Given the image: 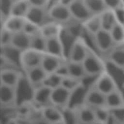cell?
<instances>
[{
	"label": "cell",
	"mask_w": 124,
	"mask_h": 124,
	"mask_svg": "<svg viewBox=\"0 0 124 124\" xmlns=\"http://www.w3.org/2000/svg\"><path fill=\"white\" fill-rule=\"evenodd\" d=\"M46 39L45 53L62 58H66L64 45L61 36Z\"/></svg>",
	"instance_id": "obj_11"
},
{
	"label": "cell",
	"mask_w": 124,
	"mask_h": 124,
	"mask_svg": "<svg viewBox=\"0 0 124 124\" xmlns=\"http://www.w3.org/2000/svg\"><path fill=\"white\" fill-rule=\"evenodd\" d=\"M93 87L105 95L118 89L114 78L107 70L96 78Z\"/></svg>",
	"instance_id": "obj_6"
},
{
	"label": "cell",
	"mask_w": 124,
	"mask_h": 124,
	"mask_svg": "<svg viewBox=\"0 0 124 124\" xmlns=\"http://www.w3.org/2000/svg\"><path fill=\"white\" fill-rule=\"evenodd\" d=\"M13 33L1 27L0 32L1 47L7 46L10 45Z\"/></svg>",
	"instance_id": "obj_34"
},
{
	"label": "cell",
	"mask_w": 124,
	"mask_h": 124,
	"mask_svg": "<svg viewBox=\"0 0 124 124\" xmlns=\"http://www.w3.org/2000/svg\"><path fill=\"white\" fill-rule=\"evenodd\" d=\"M82 103L93 108L106 107V95L92 87L85 93Z\"/></svg>",
	"instance_id": "obj_9"
},
{
	"label": "cell",
	"mask_w": 124,
	"mask_h": 124,
	"mask_svg": "<svg viewBox=\"0 0 124 124\" xmlns=\"http://www.w3.org/2000/svg\"><path fill=\"white\" fill-rule=\"evenodd\" d=\"M30 124H51L46 120L43 119L41 115L39 117L36 118L34 119L33 120L31 121Z\"/></svg>",
	"instance_id": "obj_40"
},
{
	"label": "cell",
	"mask_w": 124,
	"mask_h": 124,
	"mask_svg": "<svg viewBox=\"0 0 124 124\" xmlns=\"http://www.w3.org/2000/svg\"><path fill=\"white\" fill-rule=\"evenodd\" d=\"M108 9L115 11L124 7V0H104Z\"/></svg>",
	"instance_id": "obj_37"
},
{
	"label": "cell",
	"mask_w": 124,
	"mask_h": 124,
	"mask_svg": "<svg viewBox=\"0 0 124 124\" xmlns=\"http://www.w3.org/2000/svg\"><path fill=\"white\" fill-rule=\"evenodd\" d=\"M73 108L75 111L78 122L92 124L96 120L94 109L89 106L81 103Z\"/></svg>",
	"instance_id": "obj_15"
},
{
	"label": "cell",
	"mask_w": 124,
	"mask_h": 124,
	"mask_svg": "<svg viewBox=\"0 0 124 124\" xmlns=\"http://www.w3.org/2000/svg\"><path fill=\"white\" fill-rule=\"evenodd\" d=\"M23 74L17 69H3L0 71V84L16 87Z\"/></svg>",
	"instance_id": "obj_16"
},
{
	"label": "cell",
	"mask_w": 124,
	"mask_h": 124,
	"mask_svg": "<svg viewBox=\"0 0 124 124\" xmlns=\"http://www.w3.org/2000/svg\"><path fill=\"white\" fill-rule=\"evenodd\" d=\"M12 2H14V1H17V0H11Z\"/></svg>",
	"instance_id": "obj_46"
},
{
	"label": "cell",
	"mask_w": 124,
	"mask_h": 124,
	"mask_svg": "<svg viewBox=\"0 0 124 124\" xmlns=\"http://www.w3.org/2000/svg\"><path fill=\"white\" fill-rule=\"evenodd\" d=\"M114 12L118 22L124 25V7L115 10Z\"/></svg>",
	"instance_id": "obj_39"
},
{
	"label": "cell",
	"mask_w": 124,
	"mask_h": 124,
	"mask_svg": "<svg viewBox=\"0 0 124 124\" xmlns=\"http://www.w3.org/2000/svg\"><path fill=\"white\" fill-rule=\"evenodd\" d=\"M48 8L31 6L25 18L28 21L41 27L44 24L51 21L48 16Z\"/></svg>",
	"instance_id": "obj_8"
},
{
	"label": "cell",
	"mask_w": 124,
	"mask_h": 124,
	"mask_svg": "<svg viewBox=\"0 0 124 124\" xmlns=\"http://www.w3.org/2000/svg\"><path fill=\"white\" fill-rule=\"evenodd\" d=\"M93 109L95 112L96 120L108 124L111 118L109 109L106 107L98 108Z\"/></svg>",
	"instance_id": "obj_33"
},
{
	"label": "cell",
	"mask_w": 124,
	"mask_h": 124,
	"mask_svg": "<svg viewBox=\"0 0 124 124\" xmlns=\"http://www.w3.org/2000/svg\"><path fill=\"white\" fill-rule=\"evenodd\" d=\"M115 45H124V25L117 22L109 31Z\"/></svg>",
	"instance_id": "obj_30"
},
{
	"label": "cell",
	"mask_w": 124,
	"mask_h": 124,
	"mask_svg": "<svg viewBox=\"0 0 124 124\" xmlns=\"http://www.w3.org/2000/svg\"><path fill=\"white\" fill-rule=\"evenodd\" d=\"M92 38L96 49L104 54L110 51L116 46L110 32L102 29Z\"/></svg>",
	"instance_id": "obj_7"
},
{
	"label": "cell",
	"mask_w": 124,
	"mask_h": 124,
	"mask_svg": "<svg viewBox=\"0 0 124 124\" xmlns=\"http://www.w3.org/2000/svg\"><path fill=\"white\" fill-rule=\"evenodd\" d=\"M25 18L9 16L4 21L2 27L14 33L23 31L26 22Z\"/></svg>",
	"instance_id": "obj_21"
},
{
	"label": "cell",
	"mask_w": 124,
	"mask_h": 124,
	"mask_svg": "<svg viewBox=\"0 0 124 124\" xmlns=\"http://www.w3.org/2000/svg\"><path fill=\"white\" fill-rule=\"evenodd\" d=\"M66 60V58H62L44 53L40 65L47 74L54 73Z\"/></svg>",
	"instance_id": "obj_13"
},
{
	"label": "cell",
	"mask_w": 124,
	"mask_h": 124,
	"mask_svg": "<svg viewBox=\"0 0 124 124\" xmlns=\"http://www.w3.org/2000/svg\"><path fill=\"white\" fill-rule=\"evenodd\" d=\"M106 59L115 67L123 69L124 68V46H115L110 51L104 54Z\"/></svg>",
	"instance_id": "obj_18"
},
{
	"label": "cell",
	"mask_w": 124,
	"mask_h": 124,
	"mask_svg": "<svg viewBox=\"0 0 124 124\" xmlns=\"http://www.w3.org/2000/svg\"><path fill=\"white\" fill-rule=\"evenodd\" d=\"M73 19L83 23L93 16L83 0H76L69 7Z\"/></svg>",
	"instance_id": "obj_10"
},
{
	"label": "cell",
	"mask_w": 124,
	"mask_h": 124,
	"mask_svg": "<svg viewBox=\"0 0 124 124\" xmlns=\"http://www.w3.org/2000/svg\"><path fill=\"white\" fill-rule=\"evenodd\" d=\"M40 28L41 27L31 22L26 19L23 31L29 35H31L40 31Z\"/></svg>",
	"instance_id": "obj_36"
},
{
	"label": "cell",
	"mask_w": 124,
	"mask_h": 124,
	"mask_svg": "<svg viewBox=\"0 0 124 124\" xmlns=\"http://www.w3.org/2000/svg\"><path fill=\"white\" fill-rule=\"evenodd\" d=\"M48 14L51 21L62 25L68 23L73 19L69 7L57 1L48 8Z\"/></svg>",
	"instance_id": "obj_4"
},
{
	"label": "cell",
	"mask_w": 124,
	"mask_h": 124,
	"mask_svg": "<svg viewBox=\"0 0 124 124\" xmlns=\"http://www.w3.org/2000/svg\"><path fill=\"white\" fill-rule=\"evenodd\" d=\"M123 71H124V69H123Z\"/></svg>",
	"instance_id": "obj_48"
},
{
	"label": "cell",
	"mask_w": 124,
	"mask_h": 124,
	"mask_svg": "<svg viewBox=\"0 0 124 124\" xmlns=\"http://www.w3.org/2000/svg\"><path fill=\"white\" fill-rule=\"evenodd\" d=\"M73 93L62 86L52 90L51 95V105L62 111L70 107Z\"/></svg>",
	"instance_id": "obj_5"
},
{
	"label": "cell",
	"mask_w": 124,
	"mask_h": 124,
	"mask_svg": "<svg viewBox=\"0 0 124 124\" xmlns=\"http://www.w3.org/2000/svg\"><path fill=\"white\" fill-rule=\"evenodd\" d=\"M63 26L61 24L50 21L41 27V33L46 38L61 36Z\"/></svg>",
	"instance_id": "obj_25"
},
{
	"label": "cell",
	"mask_w": 124,
	"mask_h": 124,
	"mask_svg": "<svg viewBox=\"0 0 124 124\" xmlns=\"http://www.w3.org/2000/svg\"><path fill=\"white\" fill-rule=\"evenodd\" d=\"M123 46H124V45H123Z\"/></svg>",
	"instance_id": "obj_49"
},
{
	"label": "cell",
	"mask_w": 124,
	"mask_h": 124,
	"mask_svg": "<svg viewBox=\"0 0 124 124\" xmlns=\"http://www.w3.org/2000/svg\"><path fill=\"white\" fill-rule=\"evenodd\" d=\"M40 115L43 119L51 124H53L63 119V111L52 105H48L40 109Z\"/></svg>",
	"instance_id": "obj_20"
},
{
	"label": "cell",
	"mask_w": 124,
	"mask_h": 124,
	"mask_svg": "<svg viewBox=\"0 0 124 124\" xmlns=\"http://www.w3.org/2000/svg\"><path fill=\"white\" fill-rule=\"evenodd\" d=\"M10 46L22 52L31 48V36L24 31L13 33Z\"/></svg>",
	"instance_id": "obj_19"
},
{
	"label": "cell",
	"mask_w": 124,
	"mask_h": 124,
	"mask_svg": "<svg viewBox=\"0 0 124 124\" xmlns=\"http://www.w3.org/2000/svg\"><path fill=\"white\" fill-rule=\"evenodd\" d=\"M106 106L109 110L124 107V95L119 88L106 95Z\"/></svg>",
	"instance_id": "obj_22"
},
{
	"label": "cell",
	"mask_w": 124,
	"mask_h": 124,
	"mask_svg": "<svg viewBox=\"0 0 124 124\" xmlns=\"http://www.w3.org/2000/svg\"><path fill=\"white\" fill-rule=\"evenodd\" d=\"M82 63L87 77H97L107 70L104 61L90 47Z\"/></svg>",
	"instance_id": "obj_1"
},
{
	"label": "cell",
	"mask_w": 124,
	"mask_h": 124,
	"mask_svg": "<svg viewBox=\"0 0 124 124\" xmlns=\"http://www.w3.org/2000/svg\"><path fill=\"white\" fill-rule=\"evenodd\" d=\"M102 29L110 31L118 22L114 11L107 9L100 15Z\"/></svg>",
	"instance_id": "obj_27"
},
{
	"label": "cell",
	"mask_w": 124,
	"mask_h": 124,
	"mask_svg": "<svg viewBox=\"0 0 124 124\" xmlns=\"http://www.w3.org/2000/svg\"><path fill=\"white\" fill-rule=\"evenodd\" d=\"M84 31L91 37L102 29L101 19L99 15H93L83 23Z\"/></svg>",
	"instance_id": "obj_26"
},
{
	"label": "cell",
	"mask_w": 124,
	"mask_h": 124,
	"mask_svg": "<svg viewBox=\"0 0 124 124\" xmlns=\"http://www.w3.org/2000/svg\"><path fill=\"white\" fill-rule=\"evenodd\" d=\"M62 86L72 92H74L83 86V80L69 76L63 77Z\"/></svg>",
	"instance_id": "obj_32"
},
{
	"label": "cell",
	"mask_w": 124,
	"mask_h": 124,
	"mask_svg": "<svg viewBox=\"0 0 124 124\" xmlns=\"http://www.w3.org/2000/svg\"><path fill=\"white\" fill-rule=\"evenodd\" d=\"M63 78L56 73L48 74L45 79L42 85L53 90L62 86Z\"/></svg>",
	"instance_id": "obj_31"
},
{
	"label": "cell",
	"mask_w": 124,
	"mask_h": 124,
	"mask_svg": "<svg viewBox=\"0 0 124 124\" xmlns=\"http://www.w3.org/2000/svg\"><path fill=\"white\" fill-rule=\"evenodd\" d=\"M113 120L124 123V107L109 110Z\"/></svg>",
	"instance_id": "obj_35"
},
{
	"label": "cell",
	"mask_w": 124,
	"mask_h": 124,
	"mask_svg": "<svg viewBox=\"0 0 124 124\" xmlns=\"http://www.w3.org/2000/svg\"><path fill=\"white\" fill-rule=\"evenodd\" d=\"M31 6L47 8L51 0H28Z\"/></svg>",
	"instance_id": "obj_38"
},
{
	"label": "cell",
	"mask_w": 124,
	"mask_h": 124,
	"mask_svg": "<svg viewBox=\"0 0 124 124\" xmlns=\"http://www.w3.org/2000/svg\"><path fill=\"white\" fill-rule=\"evenodd\" d=\"M90 46L82 36L76 38L68 49L67 59L70 61L82 62L86 56Z\"/></svg>",
	"instance_id": "obj_2"
},
{
	"label": "cell",
	"mask_w": 124,
	"mask_h": 124,
	"mask_svg": "<svg viewBox=\"0 0 124 124\" xmlns=\"http://www.w3.org/2000/svg\"><path fill=\"white\" fill-rule=\"evenodd\" d=\"M52 90L41 85L34 88L32 97V101L40 109L51 105V95Z\"/></svg>",
	"instance_id": "obj_12"
},
{
	"label": "cell",
	"mask_w": 124,
	"mask_h": 124,
	"mask_svg": "<svg viewBox=\"0 0 124 124\" xmlns=\"http://www.w3.org/2000/svg\"><path fill=\"white\" fill-rule=\"evenodd\" d=\"M30 36V48L45 53L46 39L41 33V30L38 32Z\"/></svg>",
	"instance_id": "obj_29"
},
{
	"label": "cell",
	"mask_w": 124,
	"mask_h": 124,
	"mask_svg": "<svg viewBox=\"0 0 124 124\" xmlns=\"http://www.w3.org/2000/svg\"><path fill=\"white\" fill-rule=\"evenodd\" d=\"M92 124H105V123H104L103 122H100V121H97L96 120L94 123H93Z\"/></svg>",
	"instance_id": "obj_43"
},
{
	"label": "cell",
	"mask_w": 124,
	"mask_h": 124,
	"mask_svg": "<svg viewBox=\"0 0 124 124\" xmlns=\"http://www.w3.org/2000/svg\"><path fill=\"white\" fill-rule=\"evenodd\" d=\"M24 73L28 81L34 88L42 85L48 75L41 65L31 68Z\"/></svg>",
	"instance_id": "obj_17"
},
{
	"label": "cell",
	"mask_w": 124,
	"mask_h": 124,
	"mask_svg": "<svg viewBox=\"0 0 124 124\" xmlns=\"http://www.w3.org/2000/svg\"><path fill=\"white\" fill-rule=\"evenodd\" d=\"M53 124H65V123L64 122V121L63 120L60 121L59 122H58L57 123H54Z\"/></svg>",
	"instance_id": "obj_44"
},
{
	"label": "cell",
	"mask_w": 124,
	"mask_h": 124,
	"mask_svg": "<svg viewBox=\"0 0 124 124\" xmlns=\"http://www.w3.org/2000/svg\"><path fill=\"white\" fill-rule=\"evenodd\" d=\"M78 124H82V123H79L78 122Z\"/></svg>",
	"instance_id": "obj_47"
},
{
	"label": "cell",
	"mask_w": 124,
	"mask_h": 124,
	"mask_svg": "<svg viewBox=\"0 0 124 124\" xmlns=\"http://www.w3.org/2000/svg\"><path fill=\"white\" fill-rule=\"evenodd\" d=\"M76 0H58L57 2L67 7H69Z\"/></svg>",
	"instance_id": "obj_41"
},
{
	"label": "cell",
	"mask_w": 124,
	"mask_h": 124,
	"mask_svg": "<svg viewBox=\"0 0 124 124\" xmlns=\"http://www.w3.org/2000/svg\"><path fill=\"white\" fill-rule=\"evenodd\" d=\"M112 124H124V123H121V122H117V121H115L113 120V123H112Z\"/></svg>",
	"instance_id": "obj_45"
},
{
	"label": "cell",
	"mask_w": 124,
	"mask_h": 124,
	"mask_svg": "<svg viewBox=\"0 0 124 124\" xmlns=\"http://www.w3.org/2000/svg\"><path fill=\"white\" fill-rule=\"evenodd\" d=\"M66 65L68 76L82 80L87 77L82 62H72L67 59Z\"/></svg>",
	"instance_id": "obj_24"
},
{
	"label": "cell",
	"mask_w": 124,
	"mask_h": 124,
	"mask_svg": "<svg viewBox=\"0 0 124 124\" xmlns=\"http://www.w3.org/2000/svg\"><path fill=\"white\" fill-rule=\"evenodd\" d=\"M31 7L28 0H20L12 2L9 10V16L25 18Z\"/></svg>",
	"instance_id": "obj_23"
},
{
	"label": "cell",
	"mask_w": 124,
	"mask_h": 124,
	"mask_svg": "<svg viewBox=\"0 0 124 124\" xmlns=\"http://www.w3.org/2000/svg\"><path fill=\"white\" fill-rule=\"evenodd\" d=\"M0 102L3 107H11L17 103L16 87L9 86L0 84Z\"/></svg>",
	"instance_id": "obj_14"
},
{
	"label": "cell",
	"mask_w": 124,
	"mask_h": 124,
	"mask_svg": "<svg viewBox=\"0 0 124 124\" xmlns=\"http://www.w3.org/2000/svg\"><path fill=\"white\" fill-rule=\"evenodd\" d=\"M44 52L30 48L20 52L19 65L24 72L41 65Z\"/></svg>",
	"instance_id": "obj_3"
},
{
	"label": "cell",
	"mask_w": 124,
	"mask_h": 124,
	"mask_svg": "<svg viewBox=\"0 0 124 124\" xmlns=\"http://www.w3.org/2000/svg\"><path fill=\"white\" fill-rule=\"evenodd\" d=\"M93 15H99L108 9L104 0H83Z\"/></svg>",
	"instance_id": "obj_28"
},
{
	"label": "cell",
	"mask_w": 124,
	"mask_h": 124,
	"mask_svg": "<svg viewBox=\"0 0 124 124\" xmlns=\"http://www.w3.org/2000/svg\"><path fill=\"white\" fill-rule=\"evenodd\" d=\"M5 124H19L18 121L16 119L11 118L8 120Z\"/></svg>",
	"instance_id": "obj_42"
}]
</instances>
